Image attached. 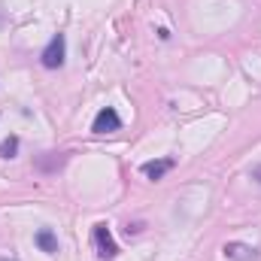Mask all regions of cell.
<instances>
[{
    "mask_svg": "<svg viewBox=\"0 0 261 261\" xmlns=\"http://www.w3.org/2000/svg\"><path fill=\"white\" fill-rule=\"evenodd\" d=\"M64 58H67V40H64V34H55L49 40V46L43 49L40 61H43V67H49V70H58V67L64 64Z\"/></svg>",
    "mask_w": 261,
    "mask_h": 261,
    "instance_id": "1",
    "label": "cell"
},
{
    "mask_svg": "<svg viewBox=\"0 0 261 261\" xmlns=\"http://www.w3.org/2000/svg\"><path fill=\"white\" fill-rule=\"evenodd\" d=\"M94 246H97V255L107 261H113L119 255V246H116V240H113V234H110V225H94Z\"/></svg>",
    "mask_w": 261,
    "mask_h": 261,
    "instance_id": "2",
    "label": "cell"
},
{
    "mask_svg": "<svg viewBox=\"0 0 261 261\" xmlns=\"http://www.w3.org/2000/svg\"><path fill=\"white\" fill-rule=\"evenodd\" d=\"M122 128V119H119V113L113 110V107H103L97 116H94V125H91V130L94 134H113V130Z\"/></svg>",
    "mask_w": 261,
    "mask_h": 261,
    "instance_id": "3",
    "label": "cell"
},
{
    "mask_svg": "<svg viewBox=\"0 0 261 261\" xmlns=\"http://www.w3.org/2000/svg\"><path fill=\"white\" fill-rule=\"evenodd\" d=\"M225 258L228 261H258V249L255 246H249V243H237V240H231V243H225Z\"/></svg>",
    "mask_w": 261,
    "mask_h": 261,
    "instance_id": "4",
    "label": "cell"
},
{
    "mask_svg": "<svg viewBox=\"0 0 261 261\" xmlns=\"http://www.w3.org/2000/svg\"><path fill=\"white\" fill-rule=\"evenodd\" d=\"M167 170H173V158H161V161H146V164H143V173H146V179H152V182H158Z\"/></svg>",
    "mask_w": 261,
    "mask_h": 261,
    "instance_id": "5",
    "label": "cell"
},
{
    "mask_svg": "<svg viewBox=\"0 0 261 261\" xmlns=\"http://www.w3.org/2000/svg\"><path fill=\"white\" fill-rule=\"evenodd\" d=\"M34 243H37L46 255H55V252H58V237L52 234V228H40V231L34 234Z\"/></svg>",
    "mask_w": 261,
    "mask_h": 261,
    "instance_id": "6",
    "label": "cell"
},
{
    "mask_svg": "<svg viewBox=\"0 0 261 261\" xmlns=\"http://www.w3.org/2000/svg\"><path fill=\"white\" fill-rule=\"evenodd\" d=\"M15 152H18V137H6L0 143V158H15Z\"/></svg>",
    "mask_w": 261,
    "mask_h": 261,
    "instance_id": "7",
    "label": "cell"
},
{
    "mask_svg": "<svg viewBox=\"0 0 261 261\" xmlns=\"http://www.w3.org/2000/svg\"><path fill=\"white\" fill-rule=\"evenodd\" d=\"M140 231H143V225H140V222H134V225H128V234H140Z\"/></svg>",
    "mask_w": 261,
    "mask_h": 261,
    "instance_id": "8",
    "label": "cell"
},
{
    "mask_svg": "<svg viewBox=\"0 0 261 261\" xmlns=\"http://www.w3.org/2000/svg\"><path fill=\"white\" fill-rule=\"evenodd\" d=\"M252 179H255V182H261V164H258V167H252Z\"/></svg>",
    "mask_w": 261,
    "mask_h": 261,
    "instance_id": "9",
    "label": "cell"
},
{
    "mask_svg": "<svg viewBox=\"0 0 261 261\" xmlns=\"http://www.w3.org/2000/svg\"><path fill=\"white\" fill-rule=\"evenodd\" d=\"M0 261H18V258H12V255H9V258H6V255H0Z\"/></svg>",
    "mask_w": 261,
    "mask_h": 261,
    "instance_id": "10",
    "label": "cell"
},
{
    "mask_svg": "<svg viewBox=\"0 0 261 261\" xmlns=\"http://www.w3.org/2000/svg\"><path fill=\"white\" fill-rule=\"evenodd\" d=\"M3 24H6V18H3V15H0V28H3Z\"/></svg>",
    "mask_w": 261,
    "mask_h": 261,
    "instance_id": "11",
    "label": "cell"
}]
</instances>
